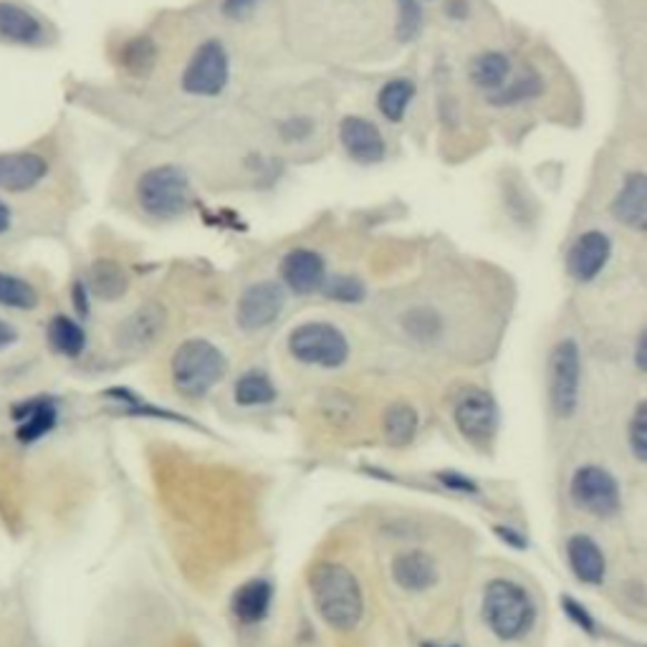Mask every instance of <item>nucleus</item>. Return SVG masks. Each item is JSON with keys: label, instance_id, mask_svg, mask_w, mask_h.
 Wrapping results in <instances>:
<instances>
[{"label": "nucleus", "instance_id": "a878e982", "mask_svg": "<svg viewBox=\"0 0 647 647\" xmlns=\"http://www.w3.org/2000/svg\"><path fill=\"white\" fill-rule=\"evenodd\" d=\"M0 306L13 312H29L39 306V291L29 279L11 271H0Z\"/></svg>", "mask_w": 647, "mask_h": 647}, {"label": "nucleus", "instance_id": "4c0bfd02", "mask_svg": "<svg viewBox=\"0 0 647 647\" xmlns=\"http://www.w3.org/2000/svg\"><path fill=\"white\" fill-rule=\"evenodd\" d=\"M564 609H566V613H572L574 617H577V619H580V623L584 625V630H592V627H589V617L582 613V609H580V605H577V602H572V599H564Z\"/></svg>", "mask_w": 647, "mask_h": 647}, {"label": "nucleus", "instance_id": "c85d7f7f", "mask_svg": "<svg viewBox=\"0 0 647 647\" xmlns=\"http://www.w3.org/2000/svg\"><path fill=\"white\" fill-rule=\"evenodd\" d=\"M403 330L418 344H436L442 332V319L430 306H415L403 316Z\"/></svg>", "mask_w": 647, "mask_h": 647}, {"label": "nucleus", "instance_id": "c9c22d12", "mask_svg": "<svg viewBox=\"0 0 647 647\" xmlns=\"http://www.w3.org/2000/svg\"><path fill=\"white\" fill-rule=\"evenodd\" d=\"M15 228V210L8 200L0 198V238L11 233V230Z\"/></svg>", "mask_w": 647, "mask_h": 647}, {"label": "nucleus", "instance_id": "72a5a7b5", "mask_svg": "<svg viewBox=\"0 0 647 647\" xmlns=\"http://www.w3.org/2000/svg\"><path fill=\"white\" fill-rule=\"evenodd\" d=\"M630 446L635 458L645 463L647 460V405L640 403L635 410V418L630 422Z\"/></svg>", "mask_w": 647, "mask_h": 647}, {"label": "nucleus", "instance_id": "ddd939ff", "mask_svg": "<svg viewBox=\"0 0 647 647\" xmlns=\"http://www.w3.org/2000/svg\"><path fill=\"white\" fill-rule=\"evenodd\" d=\"M340 142L357 165H379L387 157V142L375 122L349 114L340 122Z\"/></svg>", "mask_w": 647, "mask_h": 647}, {"label": "nucleus", "instance_id": "0eeeda50", "mask_svg": "<svg viewBox=\"0 0 647 647\" xmlns=\"http://www.w3.org/2000/svg\"><path fill=\"white\" fill-rule=\"evenodd\" d=\"M582 383V354L574 340L556 342L549 354V403L554 415L570 418L580 400Z\"/></svg>", "mask_w": 647, "mask_h": 647}, {"label": "nucleus", "instance_id": "a19ab883", "mask_svg": "<svg viewBox=\"0 0 647 647\" xmlns=\"http://www.w3.org/2000/svg\"><path fill=\"white\" fill-rule=\"evenodd\" d=\"M425 647H436V645H425Z\"/></svg>", "mask_w": 647, "mask_h": 647}, {"label": "nucleus", "instance_id": "79ce46f5", "mask_svg": "<svg viewBox=\"0 0 647 647\" xmlns=\"http://www.w3.org/2000/svg\"><path fill=\"white\" fill-rule=\"evenodd\" d=\"M425 3H430V0H425Z\"/></svg>", "mask_w": 647, "mask_h": 647}, {"label": "nucleus", "instance_id": "bb28decb", "mask_svg": "<svg viewBox=\"0 0 647 647\" xmlns=\"http://www.w3.org/2000/svg\"><path fill=\"white\" fill-rule=\"evenodd\" d=\"M383 430H385V438H387L389 446L403 448L413 440L415 430H418V413H415L410 405L397 403L385 413Z\"/></svg>", "mask_w": 647, "mask_h": 647}, {"label": "nucleus", "instance_id": "1a4fd4ad", "mask_svg": "<svg viewBox=\"0 0 647 647\" xmlns=\"http://www.w3.org/2000/svg\"><path fill=\"white\" fill-rule=\"evenodd\" d=\"M283 306H286V294L279 283L259 281L248 286L241 299H238L236 319L238 326L246 332H259L281 316Z\"/></svg>", "mask_w": 647, "mask_h": 647}, {"label": "nucleus", "instance_id": "412c9836", "mask_svg": "<svg viewBox=\"0 0 647 647\" xmlns=\"http://www.w3.org/2000/svg\"><path fill=\"white\" fill-rule=\"evenodd\" d=\"M511 59L503 51H483L471 64V82L483 92L495 94L509 84Z\"/></svg>", "mask_w": 647, "mask_h": 647}, {"label": "nucleus", "instance_id": "dca6fc26", "mask_svg": "<svg viewBox=\"0 0 647 647\" xmlns=\"http://www.w3.org/2000/svg\"><path fill=\"white\" fill-rule=\"evenodd\" d=\"M165 322H167L165 309L155 304V301L153 304L139 306L137 312L124 319L119 326V332H117L119 347H127V349L149 347V344H155L157 336L165 332Z\"/></svg>", "mask_w": 647, "mask_h": 647}, {"label": "nucleus", "instance_id": "20e7f679", "mask_svg": "<svg viewBox=\"0 0 647 647\" xmlns=\"http://www.w3.org/2000/svg\"><path fill=\"white\" fill-rule=\"evenodd\" d=\"M483 617L503 640H519L534 623V605L519 584L495 580L486 589Z\"/></svg>", "mask_w": 647, "mask_h": 647}, {"label": "nucleus", "instance_id": "aec40b11", "mask_svg": "<svg viewBox=\"0 0 647 647\" xmlns=\"http://www.w3.org/2000/svg\"><path fill=\"white\" fill-rule=\"evenodd\" d=\"M84 286H86L88 294H94L96 299L117 301L127 294L129 281H127V273H124V269L117 261L102 259V261L92 263Z\"/></svg>", "mask_w": 647, "mask_h": 647}, {"label": "nucleus", "instance_id": "f257e3e1", "mask_svg": "<svg viewBox=\"0 0 647 647\" xmlns=\"http://www.w3.org/2000/svg\"><path fill=\"white\" fill-rule=\"evenodd\" d=\"M135 202L149 220L173 223L192 208V185L188 173L177 165L147 167L137 177Z\"/></svg>", "mask_w": 647, "mask_h": 647}, {"label": "nucleus", "instance_id": "2f4dec72", "mask_svg": "<svg viewBox=\"0 0 647 647\" xmlns=\"http://www.w3.org/2000/svg\"><path fill=\"white\" fill-rule=\"evenodd\" d=\"M422 29L420 0H397V39L413 41Z\"/></svg>", "mask_w": 647, "mask_h": 647}, {"label": "nucleus", "instance_id": "5701e85b", "mask_svg": "<svg viewBox=\"0 0 647 647\" xmlns=\"http://www.w3.org/2000/svg\"><path fill=\"white\" fill-rule=\"evenodd\" d=\"M415 100V82L407 76L389 79L377 94V109L387 122L400 124Z\"/></svg>", "mask_w": 647, "mask_h": 647}, {"label": "nucleus", "instance_id": "39448f33", "mask_svg": "<svg viewBox=\"0 0 647 647\" xmlns=\"http://www.w3.org/2000/svg\"><path fill=\"white\" fill-rule=\"evenodd\" d=\"M230 82V53L220 39L198 43L180 76V88L188 96L216 100Z\"/></svg>", "mask_w": 647, "mask_h": 647}, {"label": "nucleus", "instance_id": "c756f323", "mask_svg": "<svg viewBox=\"0 0 647 647\" xmlns=\"http://www.w3.org/2000/svg\"><path fill=\"white\" fill-rule=\"evenodd\" d=\"M276 397L273 383L263 372H246V375L236 383V400L238 405H269Z\"/></svg>", "mask_w": 647, "mask_h": 647}, {"label": "nucleus", "instance_id": "9b49d317", "mask_svg": "<svg viewBox=\"0 0 647 647\" xmlns=\"http://www.w3.org/2000/svg\"><path fill=\"white\" fill-rule=\"evenodd\" d=\"M51 163L46 155L33 149H15V153H0V192H31L46 180Z\"/></svg>", "mask_w": 647, "mask_h": 647}, {"label": "nucleus", "instance_id": "393cba45", "mask_svg": "<svg viewBox=\"0 0 647 647\" xmlns=\"http://www.w3.org/2000/svg\"><path fill=\"white\" fill-rule=\"evenodd\" d=\"M46 336H49L51 349L59 352V354H64V357L74 359L86 349L84 326L79 324L76 319H71L66 314H59V316L51 319Z\"/></svg>", "mask_w": 647, "mask_h": 647}, {"label": "nucleus", "instance_id": "6e6552de", "mask_svg": "<svg viewBox=\"0 0 647 647\" xmlns=\"http://www.w3.org/2000/svg\"><path fill=\"white\" fill-rule=\"evenodd\" d=\"M0 41L11 46L41 49L49 46L51 29L46 18L31 11L18 0H0Z\"/></svg>", "mask_w": 647, "mask_h": 647}, {"label": "nucleus", "instance_id": "f704fd0d", "mask_svg": "<svg viewBox=\"0 0 647 647\" xmlns=\"http://www.w3.org/2000/svg\"><path fill=\"white\" fill-rule=\"evenodd\" d=\"M261 3L263 0H223L220 11H223L228 21H246V18L259 11Z\"/></svg>", "mask_w": 647, "mask_h": 647}, {"label": "nucleus", "instance_id": "4468645a", "mask_svg": "<svg viewBox=\"0 0 647 647\" xmlns=\"http://www.w3.org/2000/svg\"><path fill=\"white\" fill-rule=\"evenodd\" d=\"M456 422L468 440L489 442L495 425H499V410H495L491 395L481 393V389L466 393L456 405Z\"/></svg>", "mask_w": 647, "mask_h": 647}, {"label": "nucleus", "instance_id": "e433bc0d", "mask_svg": "<svg viewBox=\"0 0 647 647\" xmlns=\"http://www.w3.org/2000/svg\"><path fill=\"white\" fill-rule=\"evenodd\" d=\"M18 340V332L11 326V322L0 319V349H8Z\"/></svg>", "mask_w": 647, "mask_h": 647}, {"label": "nucleus", "instance_id": "b1692460", "mask_svg": "<svg viewBox=\"0 0 647 647\" xmlns=\"http://www.w3.org/2000/svg\"><path fill=\"white\" fill-rule=\"evenodd\" d=\"M271 607V587L261 580L243 584L233 597V613L243 625H255L269 615Z\"/></svg>", "mask_w": 647, "mask_h": 647}, {"label": "nucleus", "instance_id": "423d86ee", "mask_svg": "<svg viewBox=\"0 0 647 647\" xmlns=\"http://www.w3.org/2000/svg\"><path fill=\"white\" fill-rule=\"evenodd\" d=\"M289 352L304 365L336 369L349 357V342L332 324L309 322L289 334Z\"/></svg>", "mask_w": 647, "mask_h": 647}, {"label": "nucleus", "instance_id": "f03ea898", "mask_svg": "<svg viewBox=\"0 0 647 647\" xmlns=\"http://www.w3.org/2000/svg\"><path fill=\"white\" fill-rule=\"evenodd\" d=\"M316 613L334 630H352L362 619V592L354 574L342 564L316 566L309 577Z\"/></svg>", "mask_w": 647, "mask_h": 647}, {"label": "nucleus", "instance_id": "ea45409f", "mask_svg": "<svg viewBox=\"0 0 647 647\" xmlns=\"http://www.w3.org/2000/svg\"><path fill=\"white\" fill-rule=\"evenodd\" d=\"M637 369L645 372V334L637 340Z\"/></svg>", "mask_w": 647, "mask_h": 647}, {"label": "nucleus", "instance_id": "a211bd4d", "mask_svg": "<svg viewBox=\"0 0 647 647\" xmlns=\"http://www.w3.org/2000/svg\"><path fill=\"white\" fill-rule=\"evenodd\" d=\"M15 418H18V430H15L18 440L25 442V446H31V442L41 440L46 432L53 430V425H56V405L46 400V397H35V400H29L18 407Z\"/></svg>", "mask_w": 647, "mask_h": 647}, {"label": "nucleus", "instance_id": "473e14b6", "mask_svg": "<svg viewBox=\"0 0 647 647\" xmlns=\"http://www.w3.org/2000/svg\"><path fill=\"white\" fill-rule=\"evenodd\" d=\"M322 291L334 301H344V304H357V301L365 299V286L354 276H336L324 281Z\"/></svg>", "mask_w": 647, "mask_h": 647}, {"label": "nucleus", "instance_id": "7c9ffc66", "mask_svg": "<svg viewBox=\"0 0 647 647\" xmlns=\"http://www.w3.org/2000/svg\"><path fill=\"white\" fill-rule=\"evenodd\" d=\"M539 94H542V79H539L536 74H524V76L513 79V82L509 79V84L491 96V104L495 106L524 104V102L536 100Z\"/></svg>", "mask_w": 647, "mask_h": 647}, {"label": "nucleus", "instance_id": "f8f14e48", "mask_svg": "<svg viewBox=\"0 0 647 647\" xmlns=\"http://www.w3.org/2000/svg\"><path fill=\"white\" fill-rule=\"evenodd\" d=\"M609 255H613V241H609L605 230H584L566 253V271L574 281L589 283L605 271Z\"/></svg>", "mask_w": 647, "mask_h": 647}, {"label": "nucleus", "instance_id": "6ab92c4d", "mask_svg": "<svg viewBox=\"0 0 647 647\" xmlns=\"http://www.w3.org/2000/svg\"><path fill=\"white\" fill-rule=\"evenodd\" d=\"M393 574L395 582L400 584L403 589L410 592H422L438 582L436 562L422 552H407L403 556H397L393 564Z\"/></svg>", "mask_w": 647, "mask_h": 647}, {"label": "nucleus", "instance_id": "f3484780", "mask_svg": "<svg viewBox=\"0 0 647 647\" xmlns=\"http://www.w3.org/2000/svg\"><path fill=\"white\" fill-rule=\"evenodd\" d=\"M613 216L630 230H645L647 223V177L630 173L613 198Z\"/></svg>", "mask_w": 647, "mask_h": 647}, {"label": "nucleus", "instance_id": "cd10ccee", "mask_svg": "<svg viewBox=\"0 0 647 647\" xmlns=\"http://www.w3.org/2000/svg\"><path fill=\"white\" fill-rule=\"evenodd\" d=\"M119 61L132 76H147L157 64V43L147 35L129 39L119 51Z\"/></svg>", "mask_w": 647, "mask_h": 647}, {"label": "nucleus", "instance_id": "58836bf2", "mask_svg": "<svg viewBox=\"0 0 647 647\" xmlns=\"http://www.w3.org/2000/svg\"><path fill=\"white\" fill-rule=\"evenodd\" d=\"M440 481L442 483H450V489H460V491H473V483L471 481H463V478H458V476H446L442 473L440 476Z\"/></svg>", "mask_w": 647, "mask_h": 647}, {"label": "nucleus", "instance_id": "7ed1b4c3", "mask_svg": "<svg viewBox=\"0 0 647 647\" xmlns=\"http://www.w3.org/2000/svg\"><path fill=\"white\" fill-rule=\"evenodd\" d=\"M226 375V357L206 340L185 342L173 357V383L188 397L208 395Z\"/></svg>", "mask_w": 647, "mask_h": 647}, {"label": "nucleus", "instance_id": "9d476101", "mask_svg": "<svg viewBox=\"0 0 647 647\" xmlns=\"http://www.w3.org/2000/svg\"><path fill=\"white\" fill-rule=\"evenodd\" d=\"M572 499L595 516H613L619 509L617 481L597 466H584L572 478Z\"/></svg>", "mask_w": 647, "mask_h": 647}, {"label": "nucleus", "instance_id": "4be33fe9", "mask_svg": "<svg viewBox=\"0 0 647 647\" xmlns=\"http://www.w3.org/2000/svg\"><path fill=\"white\" fill-rule=\"evenodd\" d=\"M566 549H570L574 574L587 584H599L605 577V556H602L599 546L589 536H572Z\"/></svg>", "mask_w": 647, "mask_h": 647}, {"label": "nucleus", "instance_id": "2eb2a0df", "mask_svg": "<svg viewBox=\"0 0 647 647\" xmlns=\"http://www.w3.org/2000/svg\"><path fill=\"white\" fill-rule=\"evenodd\" d=\"M281 276L294 294L309 296L322 291L326 281V265L322 255L312 251V248H294V251L283 255Z\"/></svg>", "mask_w": 647, "mask_h": 647}]
</instances>
